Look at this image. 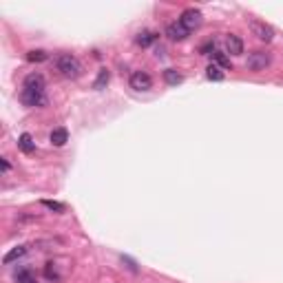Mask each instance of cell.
Instances as JSON below:
<instances>
[{
	"label": "cell",
	"mask_w": 283,
	"mask_h": 283,
	"mask_svg": "<svg viewBox=\"0 0 283 283\" xmlns=\"http://www.w3.org/2000/svg\"><path fill=\"white\" fill-rule=\"evenodd\" d=\"M44 78L40 73H31L24 78L22 91H20V102L24 106H47V93H44Z\"/></svg>",
	"instance_id": "1"
},
{
	"label": "cell",
	"mask_w": 283,
	"mask_h": 283,
	"mask_svg": "<svg viewBox=\"0 0 283 283\" xmlns=\"http://www.w3.org/2000/svg\"><path fill=\"white\" fill-rule=\"evenodd\" d=\"M56 69L62 73L64 78H69V80H76V78H80L82 71H84L82 62L78 60L76 56H71V53H60V56L56 58Z\"/></svg>",
	"instance_id": "2"
},
{
	"label": "cell",
	"mask_w": 283,
	"mask_h": 283,
	"mask_svg": "<svg viewBox=\"0 0 283 283\" xmlns=\"http://www.w3.org/2000/svg\"><path fill=\"white\" fill-rule=\"evenodd\" d=\"M270 62H272V56L268 51H252L250 56H248V60H246V67L250 69V71H263L266 67H270Z\"/></svg>",
	"instance_id": "3"
},
{
	"label": "cell",
	"mask_w": 283,
	"mask_h": 283,
	"mask_svg": "<svg viewBox=\"0 0 283 283\" xmlns=\"http://www.w3.org/2000/svg\"><path fill=\"white\" fill-rule=\"evenodd\" d=\"M180 22H182L184 27L188 29V31H195V29H199V27H201L203 16H201V11H199V9H186V11L182 13Z\"/></svg>",
	"instance_id": "4"
},
{
	"label": "cell",
	"mask_w": 283,
	"mask_h": 283,
	"mask_svg": "<svg viewBox=\"0 0 283 283\" xmlns=\"http://www.w3.org/2000/svg\"><path fill=\"white\" fill-rule=\"evenodd\" d=\"M250 31L259 38L261 42H270L275 38V29L270 24H266L263 20H250Z\"/></svg>",
	"instance_id": "5"
},
{
	"label": "cell",
	"mask_w": 283,
	"mask_h": 283,
	"mask_svg": "<svg viewBox=\"0 0 283 283\" xmlns=\"http://www.w3.org/2000/svg\"><path fill=\"white\" fill-rule=\"evenodd\" d=\"M166 36L171 38L173 42H182V40H186V38L190 36V31H188V29L184 27L180 20H177V22H171V24L166 27Z\"/></svg>",
	"instance_id": "6"
},
{
	"label": "cell",
	"mask_w": 283,
	"mask_h": 283,
	"mask_svg": "<svg viewBox=\"0 0 283 283\" xmlns=\"http://www.w3.org/2000/svg\"><path fill=\"white\" fill-rule=\"evenodd\" d=\"M131 87L135 89V91H148V89L153 87V78L148 76L146 71H135L131 76Z\"/></svg>",
	"instance_id": "7"
},
{
	"label": "cell",
	"mask_w": 283,
	"mask_h": 283,
	"mask_svg": "<svg viewBox=\"0 0 283 283\" xmlns=\"http://www.w3.org/2000/svg\"><path fill=\"white\" fill-rule=\"evenodd\" d=\"M226 51L230 53V56H241L243 53V40L239 36H235V33H228L226 36Z\"/></svg>",
	"instance_id": "8"
},
{
	"label": "cell",
	"mask_w": 283,
	"mask_h": 283,
	"mask_svg": "<svg viewBox=\"0 0 283 283\" xmlns=\"http://www.w3.org/2000/svg\"><path fill=\"white\" fill-rule=\"evenodd\" d=\"M67 142H69V131H67V128H62V126L60 128H53V131H51V144H53V146L60 148Z\"/></svg>",
	"instance_id": "9"
},
{
	"label": "cell",
	"mask_w": 283,
	"mask_h": 283,
	"mask_svg": "<svg viewBox=\"0 0 283 283\" xmlns=\"http://www.w3.org/2000/svg\"><path fill=\"white\" fill-rule=\"evenodd\" d=\"M18 148H20L22 153H27V155H29V153L36 151V142H33V137L29 135V133H22L20 140H18Z\"/></svg>",
	"instance_id": "10"
},
{
	"label": "cell",
	"mask_w": 283,
	"mask_h": 283,
	"mask_svg": "<svg viewBox=\"0 0 283 283\" xmlns=\"http://www.w3.org/2000/svg\"><path fill=\"white\" fill-rule=\"evenodd\" d=\"M157 38H160V33H155V31H142L140 36L135 38V42L140 44V47H151Z\"/></svg>",
	"instance_id": "11"
},
{
	"label": "cell",
	"mask_w": 283,
	"mask_h": 283,
	"mask_svg": "<svg viewBox=\"0 0 283 283\" xmlns=\"http://www.w3.org/2000/svg\"><path fill=\"white\" fill-rule=\"evenodd\" d=\"M24 252H27V248H24V246L13 248V250H9L7 255L2 257V263H4V266H9V263H13L16 259H20V257H24Z\"/></svg>",
	"instance_id": "12"
},
{
	"label": "cell",
	"mask_w": 283,
	"mask_h": 283,
	"mask_svg": "<svg viewBox=\"0 0 283 283\" xmlns=\"http://www.w3.org/2000/svg\"><path fill=\"white\" fill-rule=\"evenodd\" d=\"M108 80H111V73H108V69H100V73H97V78H95V82H93V89H104L108 84Z\"/></svg>",
	"instance_id": "13"
},
{
	"label": "cell",
	"mask_w": 283,
	"mask_h": 283,
	"mask_svg": "<svg viewBox=\"0 0 283 283\" xmlns=\"http://www.w3.org/2000/svg\"><path fill=\"white\" fill-rule=\"evenodd\" d=\"M206 78L208 80H212V82H221L223 80V71L217 64H210V67L206 69Z\"/></svg>",
	"instance_id": "14"
},
{
	"label": "cell",
	"mask_w": 283,
	"mask_h": 283,
	"mask_svg": "<svg viewBox=\"0 0 283 283\" xmlns=\"http://www.w3.org/2000/svg\"><path fill=\"white\" fill-rule=\"evenodd\" d=\"M164 80H166V84H173V87H175V84H180L184 78H182V73L175 71V69H166V71H164Z\"/></svg>",
	"instance_id": "15"
},
{
	"label": "cell",
	"mask_w": 283,
	"mask_h": 283,
	"mask_svg": "<svg viewBox=\"0 0 283 283\" xmlns=\"http://www.w3.org/2000/svg\"><path fill=\"white\" fill-rule=\"evenodd\" d=\"M16 283H38V279L31 270H20L16 275Z\"/></svg>",
	"instance_id": "16"
},
{
	"label": "cell",
	"mask_w": 283,
	"mask_h": 283,
	"mask_svg": "<svg viewBox=\"0 0 283 283\" xmlns=\"http://www.w3.org/2000/svg\"><path fill=\"white\" fill-rule=\"evenodd\" d=\"M47 58H49V53L42 51V49H33V51L27 53V60H29V62H44Z\"/></svg>",
	"instance_id": "17"
},
{
	"label": "cell",
	"mask_w": 283,
	"mask_h": 283,
	"mask_svg": "<svg viewBox=\"0 0 283 283\" xmlns=\"http://www.w3.org/2000/svg\"><path fill=\"white\" fill-rule=\"evenodd\" d=\"M212 58H215V62H217V67H219V69L230 67V58H228L223 51H215V56H212Z\"/></svg>",
	"instance_id": "18"
},
{
	"label": "cell",
	"mask_w": 283,
	"mask_h": 283,
	"mask_svg": "<svg viewBox=\"0 0 283 283\" xmlns=\"http://www.w3.org/2000/svg\"><path fill=\"white\" fill-rule=\"evenodd\" d=\"M42 206H44V208H49V210H56V212H64V203H60V201L42 199Z\"/></svg>",
	"instance_id": "19"
},
{
	"label": "cell",
	"mask_w": 283,
	"mask_h": 283,
	"mask_svg": "<svg viewBox=\"0 0 283 283\" xmlns=\"http://www.w3.org/2000/svg\"><path fill=\"white\" fill-rule=\"evenodd\" d=\"M44 272H47V279H53V281H58V279H60V275H58V272H56V268H53V263H47V270H44Z\"/></svg>",
	"instance_id": "20"
},
{
	"label": "cell",
	"mask_w": 283,
	"mask_h": 283,
	"mask_svg": "<svg viewBox=\"0 0 283 283\" xmlns=\"http://www.w3.org/2000/svg\"><path fill=\"white\" fill-rule=\"evenodd\" d=\"M0 164H2V171H4V173H7V171H9V168H11V166H9V162H7V160H4V157H2V160H0Z\"/></svg>",
	"instance_id": "21"
},
{
	"label": "cell",
	"mask_w": 283,
	"mask_h": 283,
	"mask_svg": "<svg viewBox=\"0 0 283 283\" xmlns=\"http://www.w3.org/2000/svg\"><path fill=\"white\" fill-rule=\"evenodd\" d=\"M210 49H212V42L203 44V47H201V53H208V51H210Z\"/></svg>",
	"instance_id": "22"
}]
</instances>
